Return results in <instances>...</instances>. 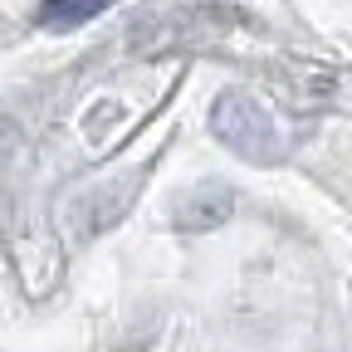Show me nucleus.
<instances>
[{
  "instance_id": "f257e3e1",
  "label": "nucleus",
  "mask_w": 352,
  "mask_h": 352,
  "mask_svg": "<svg viewBox=\"0 0 352 352\" xmlns=\"http://www.w3.org/2000/svg\"><path fill=\"white\" fill-rule=\"evenodd\" d=\"M210 127H215V138L230 152H240L250 162H274L279 157L274 122L264 118V108L250 94H220L215 108H210Z\"/></svg>"
},
{
  "instance_id": "f03ea898",
  "label": "nucleus",
  "mask_w": 352,
  "mask_h": 352,
  "mask_svg": "<svg viewBox=\"0 0 352 352\" xmlns=\"http://www.w3.org/2000/svg\"><path fill=\"white\" fill-rule=\"evenodd\" d=\"M103 6H108V0H44V6H39V25H50V30H69V25L94 20Z\"/></svg>"
}]
</instances>
